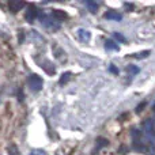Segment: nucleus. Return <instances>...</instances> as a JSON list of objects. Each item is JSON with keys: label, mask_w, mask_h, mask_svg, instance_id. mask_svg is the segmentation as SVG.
<instances>
[{"label": "nucleus", "mask_w": 155, "mask_h": 155, "mask_svg": "<svg viewBox=\"0 0 155 155\" xmlns=\"http://www.w3.org/2000/svg\"><path fill=\"white\" fill-rule=\"evenodd\" d=\"M38 18H40L42 26L46 27V29H49V30H52V31L59 30L60 27H61L60 22H57L53 16H49V15H46V14H44V12H38Z\"/></svg>", "instance_id": "obj_1"}, {"label": "nucleus", "mask_w": 155, "mask_h": 155, "mask_svg": "<svg viewBox=\"0 0 155 155\" xmlns=\"http://www.w3.org/2000/svg\"><path fill=\"white\" fill-rule=\"evenodd\" d=\"M27 84H29V88L31 91H40L44 86V80L37 74H31L29 76V79H27Z\"/></svg>", "instance_id": "obj_2"}, {"label": "nucleus", "mask_w": 155, "mask_h": 155, "mask_svg": "<svg viewBox=\"0 0 155 155\" xmlns=\"http://www.w3.org/2000/svg\"><path fill=\"white\" fill-rule=\"evenodd\" d=\"M38 12H40V11L37 10V7H35L34 4H29L27 5V11H26V21L29 22V23H33V22L38 18Z\"/></svg>", "instance_id": "obj_3"}, {"label": "nucleus", "mask_w": 155, "mask_h": 155, "mask_svg": "<svg viewBox=\"0 0 155 155\" xmlns=\"http://www.w3.org/2000/svg\"><path fill=\"white\" fill-rule=\"evenodd\" d=\"M23 7H25L23 2H19V0H10V2H8V8H10L11 12H18V11H21Z\"/></svg>", "instance_id": "obj_4"}, {"label": "nucleus", "mask_w": 155, "mask_h": 155, "mask_svg": "<svg viewBox=\"0 0 155 155\" xmlns=\"http://www.w3.org/2000/svg\"><path fill=\"white\" fill-rule=\"evenodd\" d=\"M52 16H53V18L56 19L57 22H61V21H65V19H68V14L65 12V11H61V10H53V12H52Z\"/></svg>", "instance_id": "obj_5"}, {"label": "nucleus", "mask_w": 155, "mask_h": 155, "mask_svg": "<svg viewBox=\"0 0 155 155\" xmlns=\"http://www.w3.org/2000/svg\"><path fill=\"white\" fill-rule=\"evenodd\" d=\"M78 37H79V40L83 41V42H88L91 38V34H90V31H87V30L79 29L78 30Z\"/></svg>", "instance_id": "obj_6"}, {"label": "nucleus", "mask_w": 155, "mask_h": 155, "mask_svg": "<svg viewBox=\"0 0 155 155\" xmlns=\"http://www.w3.org/2000/svg\"><path fill=\"white\" fill-rule=\"evenodd\" d=\"M104 16L106 19H112V21H121V19H123V15L118 14V12H116V11H107Z\"/></svg>", "instance_id": "obj_7"}, {"label": "nucleus", "mask_w": 155, "mask_h": 155, "mask_svg": "<svg viewBox=\"0 0 155 155\" xmlns=\"http://www.w3.org/2000/svg\"><path fill=\"white\" fill-rule=\"evenodd\" d=\"M105 49H106V51H116V52L120 51L118 45L114 42V41H112V40H106V41H105Z\"/></svg>", "instance_id": "obj_8"}, {"label": "nucleus", "mask_w": 155, "mask_h": 155, "mask_svg": "<svg viewBox=\"0 0 155 155\" xmlns=\"http://www.w3.org/2000/svg\"><path fill=\"white\" fill-rule=\"evenodd\" d=\"M42 68H44V70H45L48 74H51V75H53V74H54V65L52 64L51 61H48V60H45V61H44Z\"/></svg>", "instance_id": "obj_9"}, {"label": "nucleus", "mask_w": 155, "mask_h": 155, "mask_svg": "<svg viewBox=\"0 0 155 155\" xmlns=\"http://www.w3.org/2000/svg\"><path fill=\"white\" fill-rule=\"evenodd\" d=\"M71 76H72V74H71V72H64L61 76H60V79H59V84L64 86L65 83H67L68 80L71 79Z\"/></svg>", "instance_id": "obj_10"}, {"label": "nucleus", "mask_w": 155, "mask_h": 155, "mask_svg": "<svg viewBox=\"0 0 155 155\" xmlns=\"http://www.w3.org/2000/svg\"><path fill=\"white\" fill-rule=\"evenodd\" d=\"M127 72H129L131 76H135L136 74L140 72V68L136 67V65H128V67H127Z\"/></svg>", "instance_id": "obj_11"}, {"label": "nucleus", "mask_w": 155, "mask_h": 155, "mask_svg": "<svg viewBox=\"0 0 155 155\" xmlns=\"http://www.w3.org/2000/svg\"><path fill=\"white\" fill-rule=\"evenodd\" d=\"M86 5L91 12H97V10H98V4L95 2H86Z\"/></svg>", "instance_id": "obj_12"}, {"label": "nucleus", "mask_w": 155, "mask_h": 155, "mask_svg": "<svg viewBox=\"0 0 155 155\" xmlns=\"http://www.w3.org/2000/svg\"><path fill=\"white\" fill-rule=\"evenodd\" d=\"M7 151H8V155H19V150H18V147H16L15 144L8 146Z\"/></svg>", "instance_id": "obj_13"}, {"label": "nucleus", "mask_w": 155, "mask_h": 155, "mask_svg": "<svg viewBox=\"0 0 155 155\" xmlns=\"http://www.w3.org/2000/svg\"><path fill=\"white\" fill-rule=\"evenodd\" d=\"M151 52L150 51H144V52H140L137 54H132V57H136V59H146V57L150 56Z\"/></svg>", "instance_id": "obj_14"}, {"label": "nucleus", "mask_w": 155, "mask_h": 155, "mask_svg": "<svg viewBox=\"0 0 155 155\" xmlns=\"http://www.w3.org/2000/svg\"><path fill=\"white\" fill-rule=\"evenodd\" d=\"M113 37H114L117 41H120V42H125V41H127L125 37H124L121 33H113Z\"/></svg>", "instance_id": "obj_15"}, {"label": "nucleus", "mask_w": 155, "mask_h": 155, "mask_svg": "<svg viewBox=\"0 0 155 155\" xmlns=\"http://www.w3.org/2000/svg\"><path fill=\"white\" fill-rule=\"evenodd\" d=\"M107 144H109V143H107L106 139H101V137H99V139H98V146H97V150H99L101 147H105V146H107Z\"/></svg>", "instance_id": "obj_16"}, {"label": "nucleus", "mask_w": 155, "mask_h": 155, "mask_svg": "<svg viewBox=\"0 0 155 155\" xmlns=\"http://www.w3.org/2000/svg\"><path fill=\"white\" fill-rule=\"evenodd\" d=\"M30 155H46V153L44 150H41V148H37V150H33Z\"/></svg>", "instance_id": "obj_17"}, {"label": "nucleus", "mask_w": 155, "mask_h": 155, "mask_svg": "<svg viewBox=\"0 0 155 155\" xmlns=\"http://www.w3.org/2000/svg\"><path fill=\"white\" fill-rule=\"evenodd\" d=\"M109 71H110V72H112V74H114V75H117V74H118V68L116 67V65H113V64H110Z\"/></svg>", "instance_id": "obj_18"}, {"label": "nucleus", "mask_w": 155, "mask_h": 155, "mask_svg": "<svg viewBox=\"0 0 155 155\" xmlns=\"http://www.w3.org/2000/svg\"><path fill=\"white\" fill-rule=\"evenodd\" d=\"M146 105H147V102H142V104H140L139 106L136 107V112H137V113H140V112H142V110H143V107L146 106Z\"/></svg>", "instance_id": "obj_19"}, {"label": "nucleus", "mask_w": 155, "mask_h": 155, "mask_svg": "<svg viewBox=\"0 0 155 155\" xmlns=\"http://www.w3.org/2000/svg\"><path fill=\"white\" fill-rule=\"evenodd\" d=\"M125 7L129 8V10H132V8H134V5H132V4H127V3H125Z\"/></svg>", "instance_id": "obj_20"}, {"label": "nucleus", "mask_w": 155, "mask_h": 155, "mask_svg": "<svg viewBox=\"0 0 155 155\" xmlns=\"http://www.w3.org/2000/svg\"><path fill=\"white\" fill-rule=\"evenodd\" d=\"M153 109H154V112H155V104H154V107H153Z\"/></svg>", "instance_id": "obj_21"}]
</instances>
